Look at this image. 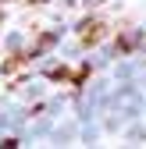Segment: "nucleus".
I'll return each instance as SVG.
<instances>
[{"instance_id": "nucleus-1", "label": "nucleus", "mask_w": 146, "mask_h": 149, "mask_svg": "<svg viewBox=\"0 0 146 149\" xmlns=\"http://www.w3.org/2000/svg\"><path fill=\"white\" fill-rule=\"evenodd\" d=\"M103 32H107L103 22H82V25H79V39H82L86 46H93V43L103 39Z\"/></svg>"}]
</instances>
